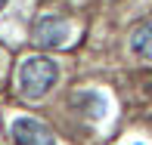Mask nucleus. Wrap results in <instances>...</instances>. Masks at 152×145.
Returning <instances> with one entry per match:
<instances>
[{"instance_id": "obj_1", "label": "nucleus", "mask_w": 152, "mask_h": 145, "mask_svg": "<svg viewBox=\"0 0 152 145\" xmlns=\"http://www.w3.org/2000/svg\"><path fill=\"white\" fill-rule=\"evenodd\" d=\"M59 80V65L47 56H31L19 68V93L25 99H44Z\"/></svg>"}, {"instance_id": "obj_2", "label": "nucleus", "mask_w": 152, "mask_h": 145, "mask_svg": "<svg viewBox=\"0 0 152 145\" xmlns=\"http://www.w3.org/2000/svg\"><path fill=\"white\" fill-rule=\"evenodd\" d=\"M12 139H16V145H56L53 133L37 117H16L12 120Z\"/></svg>"}, {"instance_id": "obj_3", "label": "nucleus", "mask_w": 152, "mask_h": 145, "mask_svg": "<svg viewBox=\"0 0 152 145\" xmlns=\"http://www.w3.org/2000/svg\"><path fill=\"white\" fill-rule=\"evenodd\" d=\"M34 40H37L40 46H47V50H56L68 40V22L59 16H44L37 19V25H34Z\"/></svg>"}, {"instance_id": "obj_4", "label": "nucleus", "mask_w": 152, "mask_h": 145, "mask_svg": "<svg viewBox=\"0 0 152 145\" xmlns=\"http://www.w3.org/2000/svg\"><path fill=\"white\" fill-rule=\"evenodd\" d=\"M130 50L143 59H152V22L149 25H140L134 34H130Z\"/></svg>"}, {"instance_id": "obj_5", "label": "nucleus", "mask_w": 152, "mask_h": 145, "mask_svg": "<svg viewBox=\"0 0 152 145\" xmlns=\"http://www.w3.org/2000/svg\"><path fill=\"white\" fill-rule=\"evenodd\" d=\"M6 3H10V0H0V9H3V6H6Z\"/></svg>"}]
</instances>
